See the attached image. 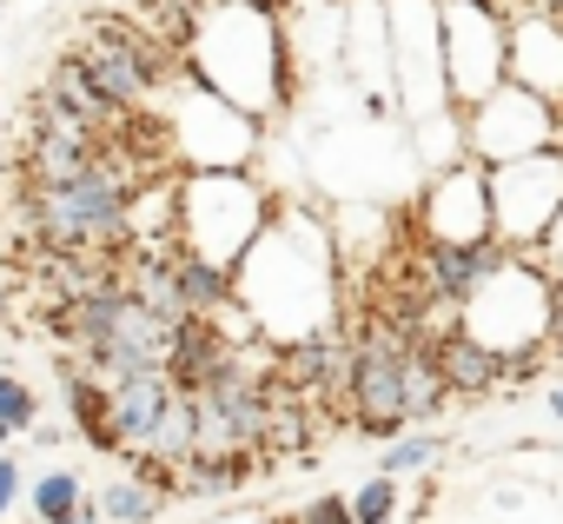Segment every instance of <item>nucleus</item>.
<instances>
[{
    "mask_svg": "<svg viewBox=\"0 0 563 524\" xmlns=\"http://www.w3.org/2000/svg\"><path fill=\"white\" fill-rule=\"evenodd\" d=\"M41 94H47V100H54L60 113H74L80 127H93V133H113V127H120V113H113V107L100 100V87L87 80V67H80V54H60Z\"/></svg>",
    "mask_w": 563,
    "mask_h": 524,
    "instance_id": "nucleus-9",
    "label": "nucleus"
},
{
    "mask_svg": "<svg viewBox=\"0 0 563 524\" xmlns=\"http://www.w3.org/2000/svg\"><path fill=\"white\" fill-rule=\"evenodd\" d=\"M497 266H504V245L497 239H424V252H418V293L431 306H464Z\"/></svg>",
    "mask_w": 563,
    "mask_h": 524,
    "instance_id": "nucleus-5",
    "label": "nucleus"
},
{
    "mask_svg": "<svg viewBox=\"0 0 563 524\" xmlns=\"http://www.w3.org/2000/svg\"><path fill=\"white\" fill-rule=\"evenodd\" d=\"M0 418H8L14 432H34V425H41V399H34V385H21L14 372H0Z\"/></svg>",
    "mask_w": 563,
    "mask_h": 524,
    "instance_id": "nucleus-17",
    "label": "nucleus"
},
{
    "mask_svg": "<svg viewBox=\"0 0 563 524\" xmlns=\"http://www.w3.org/2000/svg\"><path fill=\"white\" fill-rule=\"evenodd\" d=\"M27 498H34V517H41V524H60V517H74V511L87 504V484H80L74 471H41Z\"/></svg>",
    "mask_w": 563,
    "mask_h": 524,
    "instance_id": "nucleus-15",
    "label": "nucleus"
},
{
    "mask_svg": "<svg viewBox=\"0 0 563 524\" xmlns=\"http://www.w3.org/2000/svg\"><path fill=\"white\" fill-rule=\"evenodd\" d=\"M550 418H563V385H550Z\"/></svg>",
    "mask_w": 563,
    "mask_h": 524,
    "instance_id": "nucleus-23",
    "label": "nucleus"
},
{
    "mask_svg": "<svg viewBox=\"0 0 563 524\" xmlns=\"http://www.w3.org/2000/svg\"><path fill=\"white\" fill-rule=\"evenodd\" d=\"M140 451L159 458V465H186V458H192V399H186V392H173V399L159 405V418L146 425Z\"/></svg>",
    "mask_w": 563,
    "mask_h": 524,
    "instance_id": "nucleus-12",
    "label": "nucleus"
},
{
    "mask_svg": "<svg viewBox=\"0 0 563 524\" xmlns=\"http://www.w3.org/2000/svg\"><path fill=\"white\" fill-rule=\"evenodd\" d=\"M173 273H179V299H186V313H225V306H232V273L212 266V259L173 245Z\"/></svg>",
    "mask_w": 563,
    "mask_h": 524,
    "instance_id": "nucleus-11",
    "label": "nucleus"
},
{
    "mask_svg": "<svg viewBox=\"0 0 563 524\" xmlns=\"http://www.w3.org/2000/svg\"><path fill=\"white\" fill-rule=\"evenodd\" d=\"M424 359L438 365L444 392H457V399H484V392H497L510 379V359L497 346H484L477 332H464V326H438L431 346H424Z\"/></svg>",
    "mask_w": 563,
    "mask_h": 524,
    "instance_id": "nucleus-7",
    "label": "nucleus"
},
{
    "mask_svg": "<svg viewBox=\"0 0 563 524\" xmlns=\"http://www.w3.org/2000/svg\"><path fill=\"white\" fill-rule=\"evenodd\" d=\"M352 517H358V524H391V517H398V478H391V471L365 478V484L352 491Z\"/></svg>",
    "mask_w": 563,
    "mask_h": 524,
    "instance_id": "nucleus-16",
    "label": "nucleus"
},
{
    "mask_svg": "<svg viewBox=\"0 0 563 524\" xmlns=\"http://www.w3.org/2000/svg\"><path fill=\"white\" fill-rule=\"evenodd\" d=\"M100 153H107V140L93 127H80L47 94H34V120H27V146H21V179L27 186H67L80 173H93Z\"/></svg>",
    "mask_w": 563,
    "mask_h": 524,
    "instance_id": "nucleus-3",
    "label": "nucleus"
},
{
    "mask_svg": "<svg viewBox=\"0 0 563 524\" xmlns=\"http://www.w3.org/2000/svg\"><path fill=\"white\" fill-rule=\"evenodd\" d=\"M14 498H21V465H14V458H0V517L14 511Z\"/></svg>",
    "mask_w": 563,
    "mask_h": 524,
    "instance_id": "nucleus-20",
    "label": "nucleus"
},
{
    "mask_svg": "<svg viewBox=\"0 0 563 524\" xmlns=\"http://www.w3.org/2000/svg\"><path fill=\"white\" fill-rule=\"evenodd\" d=\"M173 392H179V385L166 379V365H146V372H126V379H113V385H107V412H113V445H120V451H140L146 425L159 418V405H166Z\"/></svg>",
    "mask_w": 563,
    "mask_h": 524,
    "instance_id": "nucleus-8",
    "label": "nucleus"
},
{
    "mask_svg": "<svg viewBox=\"0 0 563 524\" xmlns=\"http://www.w3.org/2000/svg\"><path fill=\"white\" fill-rule=\"evenodd\" d=\"M299 524H358V517H352V498L325 491V498H312V504L299 511Z\"/></svg>",
    "mask_w": 563,
    "mask_h": 524,
    "instance_id": "nucleus-19",
    "label": "nucleus"
},
{
    "mask_svg": "<svg viewBox=\"0 0 563 524\" xmlns=\"http://www.w3.org/2000/svg\"><path fill=\"white\" fill-rule=\"evenodd\" d=\"M14 293H21V266H8V259H0V319H8Z\"/></svg>",
    "mask_w": 563,
    "mask_h": 524,
    "instance_id": "nucleus-21",
    "label": "nucleus"
},
{
    "mask_svg": "<svg viewBox=\"0 0 563 524\" xmlns=\"http://www.w3.org/2000/svg\"><path fill=\"white\" fill-rule=\"evenodd\" d=\"M345 418H352L365 438H398V432H405V359H398V352L352 346Z\"/></svg>",
    "mask_w": 563,
    "mask_h": 524,
    "instance_id": "nucleus-4",
    "label": "nucleus"
},
{
    "mask_svg": "<svg viewBox=\"0 0 563 524\" xmlns=\"http://www.w3.org/2000/svg\"><path fill=\"white\" fill-rule=\"evenodd\" d=\"M444 399H451V392H444L438 365L424 359V346L405 352V425H431V412H438Z\"/></svg>",
    "mask_w": 563,
    "mask_h": 524,
    "instance_id": "nucleus-13",
    "label": "nucleus"
},
{
    "mask_svg": "<svg viewBox=\"0 0 563 524\" xmlns=\"http://www.w3.org/2000/svg\"><path fill=\"white\" fill-rule=\"evenodd\" d=\"M252 8H272V14H278V8H286V0H252Z\"/></svg>",
    "mask_w": 563,
    "mask_h": 524,
    "instance_id": "nucleus-24",
    "label": "nucleus"
},
{
    "mask_svg": "<svg viewBox=\"0 0 563 524\" xmlns=\"http://www.w3.org/2000/svg\"><path fill=\"white\" fill-rule=\"evenodd\" d=\"M272 524H299V517H272Z\"/></svg>",
    "mask_w": 563,
    "mask_h": 524,
    "instance_id": "nucleus-26",
    "label": "nucleus"
},
{
    "mask_svg": "<svg viewBox=\"0 0 563 524\" xmlns=\"http://www.w3.org/2000/svg\"><path fill=\"white\" fill-rule=\"evenodd\" d=\"M543 326H550V280L537 273H523V266H504L464 299V332H477L484 346H497L504 359H510V372L523 365V359H537V339H543Z\"/></svg>",
    "mask_w": 563,
    "mask_h": 524,
    "instance_id": "nucleus-2",
    "label": "nucleus"
},
{
    "mask_svg": "<svg viewBox=\"0 0 563 524\" xmlns=\"http://www.w3.org/2000/svg\"><path fill=\"white\" fill-rule=\"evenodd\" d=\"M424 239H497L490 232V186L477 166H451L424 193Z\"/></svg>",
    "mask_w": 563,
    "mask_h": 524,
    "instance_id": "nucleus-6",
    "label": "nucleus"
},
{
    "mask_svg": "<svg viewBox=\"0 0 563 524\" xmlns=\"http://www.w3.org/2000/svg\"><path fill=\"white\" fill-rule=\"evenodd\" d=\"M438 458H444V438H398V445L378 458V471L398 478V471H424V465H438Z\"/></svg>",
    "mask_w": 563,
    "mask_h": 524,
    "instance_id": "nucleus-18",
    "label": "nucleus"
},
{
    "mask_svg": "<svg viewBox=\"0 0 563 524\" xmlns=\"http://www.w3.org/2000/svg\"><path fill=\"white\" fill-rule=\"evenodd\" d=\"M173 193H179V206H173V239L186 245V252H199V259H212V266H239V252L258 239V186L239 173V166H199V179L186 173V179H173Z\"/></svg>",
    "mask_w": 563,
    "mask_h": 524,
    "instance_id": "nucleus-1",
    "label": "nucleus"
},
{
    "mask_svg": "<svg viewBox=\"0 0 563 524\" xmlns=\"http://www.w3.org/2000/svg\"><path fill=\"white\" fill-rule=\"evenodd\" d=\"M60 392H67V412H74V425H80V438L93 445V451H120L113 445V412H107V385L87 372V365H74V372H60Z\"/></svg>",
    "mask_w": 563,
    "mask_h": 524,
    "instance_id": "nucleus-10",
    "label": "nucleus"
},
{
    "mask_svg": "<svg viewBox=\"0 0 563 524\" xmlns=\"http://www.w3.org/2000/svg\"><path fill=\"white\" fill-rule=\"evenodd\" d=\"M0 21H8V0H0Z\"/></svg>",
    "mask_w": 563,
    "mask_h": 524,
    "instance_id": "nucleus-27",
    "label": "nucleus"
},
{
    "mask_svg": "<svg viewBox=\"0 0 563 524\" xmlns=\"http://www.w3.org/2000/svg\"><path fill=\"white\" fill-rule=\"evenodd\" d=\"M0 113H8V107H0ZM0 127H8V120H0Z\"/></svg>",
    "mask_w": 563,
    "mask_h": 524,
    "instance_id": "nucleus-28",
    "label": "nucleus"
},
{
    "mask_svg": "<svg viewBox=\"0 0 563 524\" xmlns=\"http://www.w3.org/2000/svg\"><path fill=\"white\" fill-rule=\"evenodd\" d=\"M60 524H100V504H80L74 517H60Z\"/></svg>",
    "mask_w": 563,
    "mask_h": 524,
    "instance_id": "nucleus-22",
    "label": "nucleus"
},
{
    "mask_svg": "<svg viewBox=\"0 0 563 524\" xmlns=\"http://www.w3.org/2000/svg\"><path fill=\"white\" fill-rule=\"evenodd\" d=\"M159 504H166V498H159L146 478H113V484L100 491V517H113V524H153Z\"/></svg>",
    "mask_w": 563,
    "mask_h": 524,
    "instance_id": "nucleus-14",
    "label": "nucleus"
},
{
    "mask_svg": "<svg viewBox=\"0 0 563 524\" xmlns=\"http://www.w3.org/2000/svg\"><path fill=\"white\" fill-rule=\"evenodd\" d=\"M8 438H14V425H8V418H0V445H8Z\"/></svg>",
    "mask_w": 563,
    "mask_h": 524,
    "instance_id": "nucleus-25",
    "label": "nucleus"
}]
</instances>
